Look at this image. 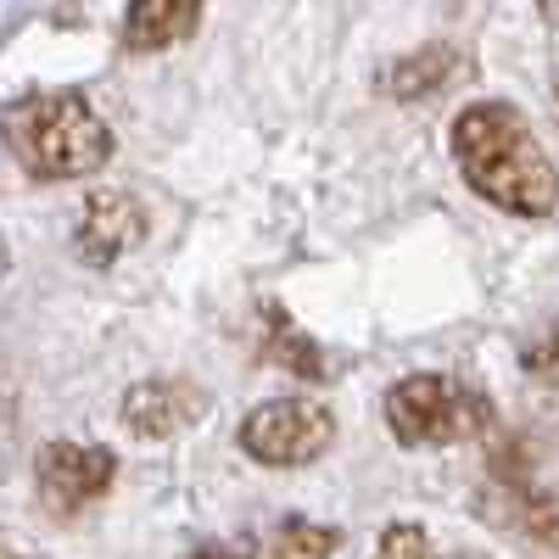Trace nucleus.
I'll return each instance as SVG.
<instances>
[{
	"mask_svg": "<svg viewBox=\"0 0 559 559\" xmlns=\"http://www.w3.org/2000/svg\"><path fill=\"white\" fill-rule=\"evenodd\" d=\"M202 7H207V0H129L123 45H129V51H168V45L197 34Z\"/></svg>",
	"mask_w": 559,
	"mask_h": 559,
	"instance_id": "8",
	"label": "nucleus"
},
{
	"mask_svg": "<svg viewBox=\"0 0 559 559\" xmlns=\"http://www.w3.org/2000/svg\"><path fill=\"white\" fill-rule=\"evenodd\" d=\"M0 140L34 179H84L112 157V129L79 90H34L12 102Z\"/></svg>",
	"mask_w": 559,
	"mask_h": 559,
	"instance_id": "2",
	"label": "nucleus"
},
{
	"mask_svg": "<svg viewBox=\"0 0 559 559\" xmlns=\"http://www.w3.org/2000/svg\"><path fill=\"white\" fill-rule=\"evenodd\" d=\"M197 559H241V554H229V548H207V554H197Z\"/></svg>",
	"mask_w": 559,
	"mask_h": 559,
	"instance_id": "14",
	"label": "nucleus"
},
{
	"mask_svg": "<svg viewBox=\"0 0 559 559\" xmlns=\"http://www.w3.org/2000/svg\"><path fill=\"white\" fill-rule=\"evenodd\" d=\"M140 236H146V213H140L134 197L123 191H96L84 202V218H79V252L90 263H112L123 258L129 247H140Z\"/></svg>",
	"mask_w": 559,
	"mask_h": 559,
	"instance_id": "6",
	"label": "nucleus"
},
{
	"mask_svg": "<svg viewBox=\"0 0 559 559\" xmlns=\"http://www.w3.org/2000/svg\"><path fill=\"white\" fill-rule=\"evenodd\" d=\"M336 554V532L331 526H308V521H292L269 537V554L263 559H331Z\"/></svg>",
	"mask_w": 559,
	"mask_h": 559,
	"instance_id": "10",
	"label": "nucleus"
},
{
	"mask_svg": "<svg viewBox=\"0 0 559 559\" xmlns=\"http://www.w3.org/2000/svg\"><path fill=\"white\" fill-rule=\"evenodd\" d=\"M336 419L324 403L313 397H274L258 403L241 419V453L258 464H274V471H297V464H313L324 448H331Z\"/></svg>",
	"mask_w": 559,
	"mask_h": 559,
	"instance_id": "4",
	"label": "nucleus"
},
{
	"mask_svg": "<svg viewBox=\"0 0 559 559\" xmlns=\"http://www.w3.org/2000/svg\"><path fill=\"white\" fill-rule=\"evenodd\" d=\"M386 426L408 448H453L492 426V403L453 376H408L386 392Z\"/></svg>",
	"mask_w": 559,
	"mask_h": 559,
	"instance_id": "3",
	"label": "nucleus"
},
{
	"mask_svg": "<svg viewBox=\"0 0 559 559\" xmlns=\"http://www.w3.org/2000/svg\"><path fill=\"white\" fill-rule=\"evenodd\" d=\"M118 476V459L107 448H90V442H57L45 448L39 459V503L51 515H79L90 509Z\"/></svg>",
	"mask_w": 559,
	"mask_h": 559,
	"instance_id": "5",
	"label": "nucleus"
},
{
	"mask_svg": "<svg viewBox=\"0 0 559 559\" xmlns=\"http://www.w3.org/2000/svg\"><path fill=\"white\" fill-rule=\"evenodd\" d=\"M0 559H23V554H17V548H12L7 537H0Z\"/></svg>",
	"mask_w": 559,
	"mask_h": 559,
	"instance_id": "15",
	"label": "nucleus"
},
{
	"mask_svg": "<svg viewBox=\"0 0 559 559\" xmlns=\"http://www.w3.org/2000/svg\"><path fill=\"white\" fill-rule=\"evenodd\" d=\"M526 369H532V376H537V381H548V386H559V324H554V331H548V336H537V342L526 347Z\"/></svg>",
	"mask_w": 559,
	"mask_h": 559,
	"instance_id": "12",
	"label": "nucleus"
},
{
	"mask_svg": "<svg viewBox=\"0 0 559 559\" xmlns=\"http://www.w3.org/2000/svg\"><path fill=\"white\" fill-rule=\"evenodd\" d=\"M376 559H448V554H442L426 532H419V526H392V532H381Z\"/></svg>",
	"mask_w": 559,
	"mask_h": 559,
	"instance_id": "11",
	"label": "nucleus"
},
{
	"mask_svg": "<svg viewBox=\"0 0 559 559\" xmlns=\"http://www.w3.org/2000/svg\"><path fill=\"white\" fill-rule=\"evenodd\" d=\"M537 12H543V17H548V23L559 28V0H537Z\"/></svg>",
	"mask_w": 559,
	"mask_h": 559,
	"instance_id": "13",
	"label": "nucleus"
},
{
	"mask_svg": "<svg viewBox=\"0 0 559 559\" xmlns=\"http://www.w3.org/2000/svg\"><path fill=\"white\" fill-rule=\"evenodd\" d=\"M554 107H559V96H554Z\"/></svg>",
	"mask_w": 559,
	"mask_h": 559,
	"instance_id": "16",
	"label": "nucleus"
},
{
	"mask_svg": "<svg viewBox=\"0 0 559 559\" xmlns=\"http://www.w3.org/2000/svg\"><path fill=\"white\" fill-rule=\"evenodd\" d=\"M453 157H459L464 185L481 202L515 218H548L559 202L554 163L543 157L537 134L521 123V112L503 102H476L453 118Z\"/></svg>",
	"mask_w": 559,
	"mask_h": 559,
	"instance_id": "1",
	"label": "nucleus"
},
{
	"mask_svg": "<svg viewBox=\"0 0 559 559\" xmlns=\"http://www.w3.org/2000/svg\"><path fill=\"white\" fill-rule=\"evenodd\" d=\"M202 408H207V397L191 381H140L123 397V419L134 426V437H174L185 426H197Z\"/></svg>",
	"mask_w": 559,
	"mask_h": 559,
	"instance_id": "7",
	"label": "nucleus"
},
{
	"mask_svg": "<svg viewBox=\"0 0 559 559\" xmlns=\"http://www.w3.org/2000/svg\"><path fill=\"white\" fill-rule=\"evenodd\" d=\"M453 68H459V51H448V45H431V51H414L408 62H397L392 79H386V90H392L397 102L431 96V90H442V84L453 79Z\"/></svg>",
	"mask_w": 559,
	"mask_h": 559,
	"instance_id": "9",
	"label": "nucleus"
}]
</instances>
